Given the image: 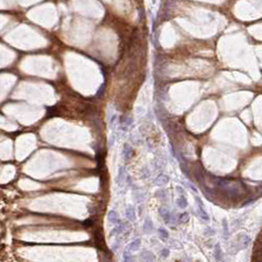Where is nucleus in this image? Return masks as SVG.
I'll return each mask as SVG.
<instances>
[{
  "instance_id": "9",
  "label": "nucleus",
  "mask_w": 262,
  "mask_h": 262,
  "mask_svg": "<svg viewBox=\"0 0 262 262\" xmlns=\"http://www.w3.org/2000/svg\"><path fill=\"white\" fill-rule=\"evenodd\" d=\"M159 214L166 223H169V222H170V212L168 211V209L161 207L159 209Z\"/></svg>"
},
{
  "instance_id": "21",
  "label": "nucleus",
  "mask_w": 262,
  "mask_h": 262,
  "mask_svg": "<svg viewBox=\"0 0 262 262\" xmlns=\"http://www.w3.org/2000/svg\"><path fill=\"white\" fill-rule=\"evenodd\" d=\"M176 190H177V192H178L180 195H184V189H183L181 186H177L176 187Z\"/></svg>"
},
{
  "instance_id": "12",
  "label": "nucleus",
  "mask_w": 262,
  "mask_h": 262,
  "mask_svg": "<svg viewBox=\"0 0 262 262\" xmlns=\"http://www.w3.org/2000/svg\"><path fill=\"white\" fill-rule=\"evenodd\" d=\"M170 178H169L168 176L166 174H160V176H157V178L155 179V183L156 184H166L168 183Z\"/></svg>"
},
{
  "instance_id": "16",
  "label": "nucleus",
  "mask_w": 262,
  "mask_h": 262,
  "mask_svg": "<svg viewBox=\"0 0 262 262\" xmlns=\"http://www.w3.org/2000/svg\"><path fill=\"white\" fill-rule=\"evenodd\" d=\"M152 228H153L152 223L149 221V220H146V221H145V223H144V231H151Z\"/></svg>"
},
{
  "instance_id": "19",
  "label": "nucleus",
  "mask_w": 262,
  "mask_h": 262,
  "mask_svg": "<svg viewBox=\"0 0 262 262\" xmlns=\"http://www.w3.org/2000/svg\"><path fill=\"white\" fill-rule=\"evenodd\" d=\"M104 92H105V84H102L101 87H100V88H99V90H98V91H97L96 97H97V98L102 97V95H103V93H104Z\"/></svg>"
},
{
  "instance_id": "11",
  "label": "nucleus",
  "mask_w": 262,
  "mask_h": 262,
  "mask_svg": "<svg viewBox=\"0 0 262 262\" xmlns=\"http://www.w3.org/2000/svg\"><path fill=\"white\" fill-rule=\"evenodd\" d=\"M222 226H223V237L225 240L229 239V224L227 219H223L222 221Z\"/></svg>"
},
{
  "instance_id": "10",
  "label": "nucleus",
  "mask_w": 262,
  "mask_h": 262,
  "mask_svg": "<svg viewBox=\"0 0 262 262\" xmlns=\"http://www.w3.org/2000/svg\"><path fill=\"white\" fill-rule=\"evenodd\" d=\"M108 221H109V223H111V224H117L119 221L118 213L113 210L110 211V212L108 213Z\"/></svg>"
},
{
  "instance_id": "8",
  "label": "nucleus",
  "mask_w": 262,
  "mask_h": 262,
  "mask_svg": "<svg viewBox=\"0 0 262 262\" xmlns=\"http://www.w3.org/2000/svg\"><path fill=\"white\" fill-rule=\"evenodd\" d=\"M176 203H177V205H178V207L181 208V209L187 208V204H189V203H187V198L185 197L184 195H180V197L176 200Z\"/></svg>"
},
{
  "instance_id": "15",
  "label": "nucleus",
  "mask_w": 262,
  "mask_h": 262,
  "mask_svg": "<svg viewBox=\"0 0 262 262\" xmlns=\"http://www.w3.org/2000/svg\"><path fill=\"white\" fill-rule=\"evenodd\" d=\"M124 157L126 158V160H129L130 158H131V155H132V149L131 147L129 146V145H125V147H124Z\"/></svg>"
},
{
  "instance_id": "3",
  "label": "nucleus",
  "mask_w": 262,
  "mask_h": 262,
  "mask_svg": "<svg viewBox=\"0 0 262 262\" xmlns=\"http://www.w3.org/2000/svg\"><path fill=\"white\" fill-rule=\"evenodd\" d=\"M195 199H196V202H197L198 216H199L202 220H204V221H209V216H208V214L206 213V211L204 209V206H203V203L201 202V200L199 199V197H195Z\"/></svg>"
},
{
  "instance_id": "20",
  "label": "nucleus",
  "mask_w": 262,
  "mask_h": 262,
  "mask_svg": "<svg viewBox=\"0 0 262 262\" xmlns=\"http://www.w3.org/2000/svg\"><path fill=\"white\" fill-rule=\"evenodd\" d=\"M161 253H162V257L166 258V257H168V255H169V250L168 249H163L162 251H161Z\"/></svg>"
},
{
  "instance_id": "6",
  "label": "nucleus",
  "mask_w": 262,
  "mask_h": 262,
  "mask_svg": "<svg viewBox=\"0 0 262 262\" xmlns=\"http://www.w3.org/2000/svg\"><path fill=\"white\" fill-rule=\"evenodd\" d=\"M124 181H125V168H124V166H120L118 176H117V183L120 185V186H123Z\"/></svg>"
},
{
  "instance_id": "2",
  "label": "nucleus",
  "mask_w": 262,
  "mask_h": 262,
  "mask_svg": "<svg viewBox=\"0 0 262 262\" xmlns=\"http://www.w3.org/2000/svg\"><path fill=\"white\" fill-rule=\"evenodd\" d=\"M238 243H237V250H242L247 248L250 243V237L247 234H240L238 235Z\"/></svg>"
},
{
  "instance_id": "14",
  "label": "nucleus",
  "mask_w": 262,
  "mask_h": 262,
  "mask_svg": "<svg viewBox=\"0 0 262 262\" xmlns=\"http://www.w3.org/2000/svg\"><path fill=\"white\" fill-rule=\"evenodd\" d=\"M190 219V215L187 212H184V213H181L179 215V222L181 224H184V223H187V221H189Z\"/></svg>"
},
{
  "instance_id": "17",
  "label": "nucleus",
  "mask_w": 262,
  "mask_h": 262,
  "mask_svg": "<svg viewBox=\"0 0 262 262\" xmlns=\"http://www.w3.org/2000/svg\"><path fill=\"white\" fill-rule=\"evenodd\" d=\"M123 259H124V262H131L132 261L131 252H129L128 250H126L123 254Z\"/></svg>"
},
{
  "instance_id": "7",
  "label": "nucleus",
  "mask_w": 262,
  "mask_h": 262,
  "mask_svg": "<svg viewBox=\"0 0 262 262\" xmlns=\"http://www.w3.org/2000/svg\"><path fill=\"white\" fill-rule=\"evenodd\" d=\"M214 257L218 262H220L222 257H223V252H222L220 243H216L215 247H214Z\"/></svg>"
},
{
  "instance_id": "4",
  "label": "nucleus",
  "mask_w": 262,
  "mask_h": 262,
  "mask_svg": "<svg viewBox=\"0 0 262 262\" xmlns=\"http://www.w3.org/2000/svg\"><path fill=\"white\" fill-rule=\"evenodd\" d=\"M141 239L134 240H133V242H132L129 244V247H128V248H127V250H128L129 252H134V251H137L139 248V247H141Z\"/></svg>"
},
{
  "instance_id": "18",
  "label": "nucleus",
  "mask_w": 262,
  "mask_h": 262,
  "mask_svg": "<svg viewBox=\"0 0 262 262\" xmlns=\"http://www.w3.org/2000/svg\"><path fill=\"white\" fill-rule=\"evenodd\" d=\"M158 232H159V235H160V237H162V239H163V240H165V239H168V237H169V234H168V232H166V231H165V230H164V229H159V231H158Z\"/></svg>"
},
{
  "instance_id": "22",
  "label": "nucleus",
  "mask_w": 262,
  "mask_h": 262,
  "mask_svg": "<svg viewBox=\"0 0 262 262\" xmlns=\"http://www.w3.org/2000/svg\"><path fill=\"white\" fill-rule=\"evenodd\" d=\"M152 3H155V0H152Z\"/></svg>"
},
{
  "instance_id": "13",
  "label": "nucleus",
  "mask_w": 262,
  "mask_h": 262,
  "mask_svg": "<svg viewBox=\"0 0 262 262\" xmlns=\"http://www.w3.org/2000/svg\"><path fill=\"white\" fill-rule=\"evenodd\" d=\"M126 215H127V218H128L130 221H134V220L136 219V211H134V209L133 207L130 206L126 211Z\"/></svg>"
},
{
  "instance_id": "1",
  "label": "nucleus",
  "mask_w": 262,
  "mask_h": 262,
  "mask_svg": "<svg viewBox=\"0 0 262 262\" xmlns=\"http://www.w3.org/2000/svg\"><path fill=\"white\" fill-rule=\"evenodd\" d=\"M216 185L219 186L221 189L225 190V191L230 192V194L232 195H238L240 192V186L237 182H233L228 179H223V178H217L216 179Z\"/></svg>"
},
{
  "instance_id": "5",
  "label": "nucleus",
  "mask_w": 262,
  "mask_h": 262,
  "mask_svg": "<svg viewBox=\"0 0 262 262\" xmlns=\"http://www.w3.org/2000/svg\"><path fill=\"white\" fill-rule=\"evenodd\" d=\"M155 259V256L153 255V253L149 252V251H144L141 254V262H153Z\"/></svg>"
}]
</instances>
